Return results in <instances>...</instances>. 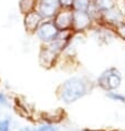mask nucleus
Masks as SVG:
<instances>
[{
	"mask_svg": "<svg viewBox=\"0 0 125 131\" xmlns=\"http://www.w3.org/2000/svg\"><path fill=\"white\" fill-rule=\"evenodd\" d=\"M0 103L1 104H7V99H6L5 94L2 92H0Z\"/></svg>",
	"mask_w": 125,
	"mask_h": 131,
	"instance_id": "a211bd4d",
	"label": "nucleus"
},
{
	"mask_svg": "<svg viewBox=\"0 0 125 131\" xmlns=\"http://www.w3.org/2000/svg\"><path fill=\"white\" fill-rule=\"evenodd\" d=\"M0 131H10V120L9 119L0 120Z\"/></svg>",
	"mask_w": 125,
	"mask_h": 131,
	"instance_id": "4468645a",
	"label": "nucleus"
},
{
	"mask_svg": "<svg viewBox=\"0 0 125 131\" xmlns=\"http://www.w3.org/2000/svg\"><path fill=\"white\" fill-rule=\"evenodd\" d=\"M101 16H102L103 21H105L108 25H113L115 27H116L117 25L122 24V22H124L123 21L124 20V14L118 10L116 7L106 11V12H104V14H101Z\"/></svg>",
	"mask_w": 125,
	"mask_h": 131,
	"instance_id": "1a4fd4ad",
	"label": "nucleus"
},
{
	"mask_svg": "<svg viewBox=\"0 0 125 131\" xmlns=\"http://www.w3.org/2000/svg\"><path fill=\"white\" fill-rule=\"evenodd\" d=\"M115 28H116L117 35L120 36V37L123 39V40H125V22H122V24L117 25Z\"/></svg>",
	"mask_w": 125,
	"mask_h": 131,
	"instance_id": "2eb2a0df",
	"label": "nucleus"
},
{
	"mask_svg": "<svg viewBox=\"0 0 125 131\" xmlns=\"http://www.w3.org/2000/svg\"><path fill=\"white\" fill-rule=\"evenodd\" d=\"M31 131H57V128L51 127V126H41L36 129H32Z\"/></svg>",
	"mask_w": 125,
	"mask_h": 131,
	"instance_id": "dca6fc26",
	"label": "nucleus"
},
{
	"mask_svg": "<svg viewBox=\"0 0 125 131\" xmlns=\"http://www.w3.org/2000/svg\"><path fill=\"white\" fill-rule=\"evenodd\" d=\"M61 5V8H72L73 9V2L74 0H59Z\"/></svg>",
	"mask_w": 125,
	"mask_h": 131,
	"instance_id": "f3484780",
	"label": "nucleus"
},
{
	"mask_svg": "<svg viewBox=\"0 0 125 131\" xmlns=\"http://www.w3.org/2000/svg\"><path fill=\"white\" fill-rule=\"evenodd\" d=\"M123 14H124V17H125V4H124V12Z\"/></svg>",
	"mask_w": 125,
	"mask_h": 131,
	"instance_id": "6ab92c4d",
	"label": "nucleus"
},
{
	"mask_svg": "<svg viewBox=\"0 0 125 131\" xmlns=\"http://www.w3.org/2000/svg\"><path fill=\"white\" fill-rule=\"evenodd\" d=\"M59 34L58 28L56 27L54 21L48 19L46 21H42L40 26L37 29V36L42 42L45 43H50L51 41H54Z\"/></svg>",
	"mask_w": 125,
	"mask_h": 131,
	"instance_id": "7ed1b4c3",
	"label": "nucleus"
},
{
	"mask_svg": "<svg viewBox=\"0 0 125 131\" xmlns=\"http://www.w3.org/2000/svg\"><path fill=\"white\" fill-rule=\"evenodd\" d=\"M92 6H93L95 12L104 14V12L115 8V0H93Z\"/></svg>",
	"mask_w": 125,
	"mask_h": 131,
	"instance_id": "9d476101",
	"label": "nucleus"
},
{
	"mask_svg": "<svg viewBox=\"0 0 125 131\" xmlns=\"http://www.w3.org/2000/svg\"><path fill=\"white\" fill-rule=\"evenodd\" d=\"M42 19L44 18L39 15V12L37 10L26 14L24 18V26H25L26 31L28 34H36L38 27L42 22Z\"/></svg>",
	"mask_w": 125,
	"mask_h": 131,
	"instance_id": "0eeeda50",
	"label": "nucleus"
},
{
	"mask_svg": "<svg viewBox=\"0 0 125 131\" xmlns=\"http://www.w3.org/2000/svg\"><path fill=\"white\" fill-rule=\"evenodd\" d=\"M61 9L59 0H38L37 11L44 19H52Z\"/></svg>",
	"mask_w": 125,
	"mask_h": 131,
	"instance_id": "20e7f679",
	"label": "nucleus"
},
{
	"mask_svg": "<svg viewBox=\"0 0 125 131\" xmlns=\"http://www.w3.org/2000/svg\"><path fill=\"white\" fill-rule=\"evenodd\" d=\"M106 96L113 101H118V102H123V103L125 102V96L118 92H115V91H107Z\"/></svg>",
	"mask_w": 125,
	"mask_h": 131,
	"instance_id": "ddd939ff",
	"label": "nucleus"
},
{
	"mask_svg": "<svg viewBox=\"0 0 125 131\" xmlns=\"http://www.w3.org/2000/svg\"><path fill=\"white\" fill-rule=\"evenodd\" d=\"M92 25V16L88 11L74 10L73 15V26L72 30L74 32H83L90 29Z\"/></svg>",
	"mask_w": 125,
	"mask_h": 131,
	"instance_id": "423d86ee",
	"label": "nucleus"
},
{
	"mask_svg": "<svg viewBox=\"0 0 125 131\" xmlns=\"http://www.w3.org/2000/svg\"><path fill=\"white\" fill-rule=\"evenodd\" d=\"M92 1H93V0H92Z\"/></svg>",
	"mask_w": 125,
	"mask_h": 131,
	"instance_id": "aec40b11",
	"label": "nucleus"
},
{
	"mask_svg": "<svg viewBox=\"0 0 125 131\" xmlns=\"http://www.w3.org/2000/svg\"><path fill=\"white\" fill-rule=\"evenodd\" d=\"M58 54L55 51H52L48 46L41 48L40 53H39V63L44 68H50L55 64V61L57 59Z\"/></svg>",
	"mask_w": 125,
	"mask_h": 131,
	"instance_id": "6e6552de",
	"label": "nucleus"
},
{
	"mask_svg": "<svg viewBox=\"0 0 125 131\" xmlns=\"http://www.w3.org/2000/svg\"><path fill=\"white\" fill-rule=\"evenodd\" d=\"M37 2L38 0H20L19 1V10L21 14H28L36 10L37 8Z\"/></svg>",
	"mask_w": 125,
	"mask_h": 131,
	"instance_id": "9b49d317",
	"label": "nucleus"
},
{
	"mask_svg": "<svg viewBox=\"0 0 125 131\" xmlns=\"http://www.w3.org/2000/svg\"><path fill=\"white\" fill-rule=\"evenodd\" d=\"M73 15L74 10L72 8H61L54 17V24L59 31L72 30L73 26Z\"/></svg>",
	"mask_w": 125,
	"mask_h": 131,
	"instance_id": "39448f33",
	"label": "nucleus"
},
{
	"mask_svg": "<svg viewBox=\"0 0 125 131\" xmlns=\"http://www.w3.org/2000/svg\"><path fill=\"white\" fill-rule=\"evenodd\" d=\"M122 76L115 67L104 70L97 79V83L105 91H114L121 86Z\"/></svg>",
	"mask_w": 125,
	"mask_h": 131,
	"instance_id": "f03ea898",
	"label": "nucleus"
},
{
	"mask_svg": "<svg viewBox=\"0 0 125 131\" xmlns=\"http://www.w3.org/2000/svg\"><path fill=\"white\" fill-rule=\"evenodd\" d=\"M92 82L86 77H72L65 80L57 89L58 98L64 103L70 104L82 99L91 91Z\"/></svg>",
	"mask_w": 125,
	"mask_h": 131,
	"instance_id": "f257e3e1",
	"label": "nucleus"
},
{
	"mask_svg": "<svg viewBox=\"0 0 125 131\" xmlns=\"http://www.w3.org/2000/svg\"><path fill=\"white\" fill-rule=\"evenodd\" d=\"M92 6V0H74L73 10L88 11Z\"/></svg>",
	"mask_w": 125,
	"mask_h": 131,
	"instance_id": "f8f14e48",
	"label": "nucleus"
}]
</instances>
